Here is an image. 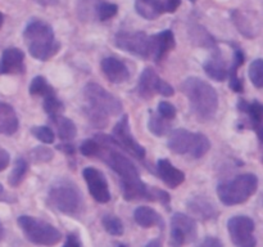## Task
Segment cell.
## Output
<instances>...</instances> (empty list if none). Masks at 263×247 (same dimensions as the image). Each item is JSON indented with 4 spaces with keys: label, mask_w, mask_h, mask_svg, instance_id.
I'll use <instances>...</instances> for the list:
<instances>
[{
    "label": "cell",
    "mask_w": 263,
    "mask_h": 247,
    "mask_svg": "<svg viewBox=\"0 0 263 247\" xmlns=\"http://www.w3.org/2000/svg\"><path fill=\"white\" fill-rule=\"evenodd\" d=\"M95 140L99 144L97 156L100 157L118 177L121 178L123 187V197L127 201L134 200H152V189H148L145 183L139 177L135 165L126 156L116 149L118 147L112 136L99 135L95 136Z\"/></svg>",
    "instance_id": "cell-1"
},
{
    "label": "cell",
    "mask_w": 263,
    "mask_h": 247,
    "mask_svg": "<svg viewBox=\"0 0 263 247\" xmlns=\"http://www.w3.org/2000/svg\"><path fill=\"white\" fill-rule=\"evenodd\" d=\"M23 39L30 56L39 61H48L55 56L61 48L51 26L41 20L31 21L26 26Z\"/></svg>",
    "instance_id": "cell-2"
},
{
    "label": "cell",
    "mask_w": 263,
    "mask_h": 247,
    "mask_svg": "<svg viewBox=\"0 0 263 247\" xmlns=\"http://www.w3.org/2000/svg\"><path fill=\"white\" fill-rule=\"evenodd\" d=\"M195 115L202 120H210L218 108V95L215 87L199 77H189L181 85Z\"/></svg>",
    "instance_id": "cell-3"
},
{
    "label": "cell",
    "mask_w": 263,
    "mask_h": 247,
    "mask_svg": "<svg viewBox=\"0 0 263 247\" xmlns=\"http://www.w3.org/2000/svg\"><path fill=\"white\" fill-rule=\"evenodd\" d=\"M258 188V178L254 174H241L233 180L221 183L217 187V195L221 202L226 206L243 203Z\"/></svg>",
    "instance_id": "cell-4"
},
{
    "label": "cell",
    "mask_w": 263,
    "mask_h": 247,
    "mask_svg": "<svg viewBox=\"0 0 263 247\" xmlns=\"http://www.w3.org/2000/svg\"><path fill=\"white\" fill-rule=\"evenodd\" d=\"M168 148L177 154H189L194 158H200L210 151L211 142L202 133L177 129L170 134Z\"/></svg>",
    "instance_id": "cell-5"
},
{
    "label": "cell",
    "mask_w": 263,
    "mask_h": 247,
    "mask_svg": "<svg viewBox=\"0 0 263 247\" xmlns=\"http://www.w3.org/2000/svg\"><path fill=\"white\" fill-rule=\"evenodd\" d=\"M18 224L22 228L26 238L35 244L41 246H54L62 238V234L55 226L45 223L43 220L32 218L28 215H22L18 218Z\"/></svg>",
    "instance_id": "cell-6"
},
{
    "label": "cell",
    "mask_w": 263,
    "mask_h": 247,
    "mask_svg": "<svg viewBox=\"0 0 263 247\" xmlns=\"http://www.w3.org/2000/svg\"><path fill=\"white\" fill-rule=\"evenodd\" d=\"M49 202L66 215L77 216L81 214L84 201L80 190L69 183H61L51 187L49 192Z\"/></svg>",
    "instance_id": "cell-7"
},
{
    "label": "cell",
    "mask_w": 263,
    "mask_h": 247,
    "mask_svg": "<svg viewBox=\"0 0 263 247\" xmlns=\"http://www.w3.org/2000/svg\"><path fill=\"white\" fill-rule=\"evenodd\" d=\"M84 95L89 102V107L104 113L105 116H118L123 112L121 100L95 82H89L84 87Z\"/></svg>",
    "instance_id": "cell-8"
},
{
    "label": "cell",
    "mask_w": 263,
    "mask_h": 247,
    "mask_svg": "<svg viewBox=\"0 0 263 247\" xmlns=\"http://www.w3.org/2000/svg\"><path fill=\"white\" fill-rule=\"evenodd\" d=\"M115 44L117 48L134 54L140 58L151 59L152 41L151 36L143 31L138 32H118L115 38Z\"/></svg>",
    "instance_id": "cell-9"
},
{
    "label": "cell",
    "mask_w": 263,
    "mask_h": 247,
    "mask_svg": "<svg viewBox=\"0 0 263 247\" xmlns=\"http://www.w3.org/2000/svg\"><path fill=\"white\" fill-rule=\"evenodd\" d=\"M198 236L197 223L190 216L176 213L171 219V239L172 247H181L184 244L194 242Z\"/></svg>",
    "instance_id": "cell-10"
},
{
    "label": "cell",
    "mask_w": 263,
    "mask_h": 247,
    "mask_svg": "<svg viewBox=\"0 0 263 247\" xmlns=\"http://www.w3.org/2000/svg\"><path fill=\"white\" fill-rule=\"evenodd\" d=\"M256 224L249 216H233L228 221V229L231 241L238 247H256L254 237Z\"/></svg>",
    "instance_id": "cell-11"
},
{
    "label": "cell",
    "mask_w": 263,
    "mask_h": 247,
    "mask_svg": "<svg viewBox=\"0 0 263 247\" xmlns=\"http://www.w3.org/2000/svg\"><path fill=\"white\" fill-rule=\"evenodd\" d=\"M138 93L144 99H149L156 93L163 95V97H171V95H174L175 90L168 82L162 80L153 68L148 67V68L144 69L140 79H139Z\"/></svg>",
    "instance_id": "cell-12"
},
{
    "label": "cell",
    "mask_w": 263,
    "mask_h": 247,
    "mask_svg": "<svg viewBox=\"0 0 263 247\" xmlns=\"http://www.w3.org/2000/svg\"><path fill=\"white\" fill-rule=\"evenodd\" d=\"M112 138L118 147L123 148L126 152L133 154V156L138 157L140 160L145 157V148L141 144H139L138 140L131 134L127 115H123L122 118L116 123V126L113 128Z\"/></svg>",
    "instance_id": "cell-13"
},
{
    "label": "cell",
    "mask_w": 263,
    "mask_h": 247,
    "mask_svg": "<svg viewBox=\"0 0 263 247\" xmlns=\"http://www.w3.org/2000/svg\"><path fill=\"white\" fill-rule=\"evenodd\" d=\"M181 0H136V12L146 20H156L163 13H175Z\"/></svg>",
    "instance_id": "cell-14"
},
{
    "label": "cell",
    "mask_w": 263,
    "mask_h": 247,
    "mask_svg": "<svg viewBox=\"0 0 263 247\" xmlns=\"http://www.w3.org/2000/svg\"><path fill=\"white\" fill-rule=\"evenodd\" d=\"M84 179L86 182L87 188L91 193L92 198L100 203H105L110 200L109 187L105 179L104 174L95 167H86L84 169Z\"/></svg>",
    "instance_id": "cell-15"
},
{
    "label": "cell",
    "mask_w": 263,
    "mask_h": 247,
    "mask_svg": "<svg viewBox=\"0 0 263 247\" xmlns=\"http://www.w3.org/2000/svg\"><path fill=\"white\" fill-rule=\"evenodd\" d=\"M152 41V51L151 59L159 62L164 58L170 50L175 48L176 41H175V35L171 30H164L162 32L151 35Z\"/></svg>",
    "instance_id": "cell-16"
},
{
    "label": "cell",
    "mask_w": 263,
    "mask_h": 247,
    "mask_svg": "<svg viewBox=\"0 0 263 247\" xmlns=\"http://www.w3.org/2000/svg\"><path fill=\"white\" fill-rule=\"evenodd\" d=\"M25 72V53L21 49L9 48L3 51L0 74L12 75Z\"/></svg>",
    "instance_id": "cell-17"
},
{
    "label": "cell",
    "mask_w": 263,
    "mask_h": 247,
    "mask_svg": "<svg viewBox=\"0 0 263 247\" xmlns=\"http://www.w3.org/2000/svg\"><path fill=\"white\" fill-rule=\"evenodd\" d=\"M102 69L105 77L113 84H122L130 79V71L122 61L108 57L102 61Z\"/></svg>",
    "instance_id": "cell-18"
},
{
    "label": "cell",
    "mask_w": 263,
    "mask_h": 247,
    "mask_svg": "<svg viewBox=\"0 0 263 247\" xmlns=\"http://www.w3.org/2000/svg\"><path fill=\"white\" fill-rule=\"evenodd\" d=\"M187 210L199 220H211V219H216L218 215L215 203L211 202L208 198L202 197V196H197V197L189 200Z\"/></svg>",
    "instance_id": "cell-19"
},
{
    "label": "cell",
    "mask_w": 263,
    "mask_h": 247,
    "mask_svg": "<svg viewBox=\"0 0 263 247\" xmlns=\"http://www.w3.org/2000/svg\"><path fill=\"white\" fill-rule=\"evenodd\" d=\"M157 171L158 177L163 180L166 185L170 188H177L180 184H182L185 180V174L181 170L176 169L168 160L162 158L157 162Z\"/></svg>",
    "instance_id": "cell-20"
},
{
    "label": "cell",
    "mask_w": 263,
    "mask_h": 247,
    "mask_svg": "<svg viewBox=\"0 0 263 247\" xmlns=\"http://www.w3.org/2000/svg\"><path fill=\"white\" fill-rule=\"evenodd\" d=\"M238 108L240 112L246 113L248 116V120L251 122V128L254 129L261 138V128H262V117H263V107L258 100H253L252 103L240 100L238 104Z\"/></svg>",
    "instance_id": "cell-21"
},
{
    "label": "cell",
    "mask_w": 263,
    "mask_h": 247,
    "mask_svg": "<svg viewBox=\"0 0 263 247\" xmlns=\"http://www.w3.org/2000/svg\"><path fill=\"white\" fill-rule=\"evenodd\" d=\"M203 67H204L205 74L217 81H223L229 76V68L220 50H216Z\"/></svg>",
    "instance_id": "cell-22"
},
{
    "label": "cell",
    "mask_w": 263,
    "mask_h": 247,
    "mask_svg": "<svg viewBox=\"0 0 263 247\" xmlns=\"http://www.w3.org/2000/svg\"><path fill=\"white\" fill-rule=\"evenodd\" d=\"M18 117L12 105L0 102V134L13 135L18 130Z\"/></svg>",
    "instance_id": "cell-23"
},
{
    "label": "cell",
    "mask_w": 263,
    "mask_h": 247,
    "mask_svg": "<svg viewBox=\"0 0 263 247\" xmlns=\"http://www.w3.org/2000/svg\"><path fill=\"white\" fill-rule=\"evenodd\" d=\"M134 219L143 228H151L154 225H158L159 228L164 226L163 219L161 218V215L154 208L148 207V206H140L136 208L134 213Z\"/></svg>",
    "instance_id": "cell-24"
},
{
    "label": "cell",
    "mask_w": 263,
    "mask_h": 247,
    "mask_svg": "<svg viewBox=\"0 0 263 247\" xmlns=\"http://www.w3.org/2000/svg\"><path fill=\"white\" fill-rule=\"evenodd\" d=\"M231 17H233L234 23L236 25V27L239 28L243 35H246L247 38H256L259 32V28L254 26V21H251V18L247 17L246 14H243L241 12H239L238 9H235L234 12H231Z\"/></svg>",
    "instance_id": "cell-25"
},
{
    "label": "cell",
    "mask_w": 263,
    "mask_h": 247,
    "mask_svg": "<svg viewBox=\"0 0 263 247\" xmlns=\"http://www.w3.org/2000/svg\"><path fill=\"white\" fill-rule=\"evenodd\" d=\"M244 63V53L240 49H236L234 54V62L229 68V75H230V87L236 93L243 92V80L238 76L239 67L243 66Z\"/></svg>",
    "instance_id": "cell-26"
},
{
    "label": "cell",
    "mask_w": 263,
    "mask_h": 247,
    "mask_svg": "<svg viewBox=\"0 0 263 247\" xmlns=\"http://www.w3.org/2000/svg\"><path fill=\"white\" fill-rule=\"evenodd\" d=\"M51 121L55 125L57 131H58V136L62 140H72L76 136L77 129L72 120L63 117V116H58V117L53 118Z\"/></svg>",
    "instance_id": "cell-27"
},
{
    "label": "cell",
    "mask_w": 263,
    "mask_h": 247,
    "mask_svg": "<svg viewBox=\"0 0 263 247\" xmlns=\"http://www.w3.org/2000/svg\"><path fill=\"white\" fill-rule=\"evenodd\" d=\"M148 129L156 136H162L170 133V130H171V123H170L168 120H164L159 115H156V113L152 112V115L149 116Z\"/></svg>",
    "instance_id": "cell-28"
},
{
    "label": "cell",
    "mask_w": 263,
    "mask_h": 247,
    "mask_svg": "<svg viewBox=\"0 0 263 247\" xmlns=\"http://www.w3.org/2000/svg\"><path fill=\"white\" fill-rule=\"evenodd\" d=\"M30 94L31 95H41V97H49V95L55 94L53 86L49 84L43 76H36L30 85Z\"/></svg>",
    "instance_id": "cell-29"
},
{
    "label": "cell",
    "mask_w": 263,
    "mask_h": 247,
    "mask_svg": "<svg viewBox=\"0 0 263 247\" xmlns=\"http://www.w3.org/2000/svg\"><path fill=\"white\" fill-rule=\"evenodd\" d=\"M28 171V164L25 158H18L15 161L14 169H13L12 174L9 177V184L12 187H18L23 179L26 178V174Z\"/></svg>",
    "instance_id": "cell-30"
},
{
    "label": "cell",
    "mask_w": 263,
    "mask_h": 247,
    "mask_svg": "<svg viewBox=\"0 0 263 247\" xmlns=\"http://www.w3.org/2000/svg\"><path fill=\"white\" fill-rule=\"evenodd\" d=\"M44 110L48 113L49 117L53 120V118L58 117V116H62V113L64 111V105L55 97V94H53L49 95V97H45V100H44Z\"/></svg>",
    "instance_id": "cell-31"
},
{
    "label": "cell",
    "mask_w": 263,
    "mask_h": 247,
    "mask_svg": "<svg viewBox=\"0 0 263 247\" xmlns=\"http://www.w3.org/2000/svg\"><path fill=\"white\" fill-rule=\"evenodd\" d=\"M118 12V7L112 3H108L105 0H98L97 4V18L99 21H108L115 17Z\"/></svg>",
    "instance_id": "cell-32"
},
{
    "label": "cell",
    "mask_w": 263,
    "mask_h": 247,
    "mask_svg": "<svg viewBox=\"0 0 263 247\" xmlns=\"http://www.w3.org/2000/svg\"><path fill=\"white\" fill-rule=\"evenodd\" d=\"M190 35H192L194 43H197L198 45L202 46H213L215 45V40H213L212 36L208 33V31H205L202 26H193L192 30H190Z\"/></svg>",
    "instance_id": "cell-33"
},
{
    "label": "cell",
    "mask_w": 263,
    "mask_h": 247,
    "mask_svg": "<svg viewBox=\"0 0 263 247\" xmlns=\"http://www.w3.org/2000/svg\"><path fill=\"white\" fill-rule=\"evenodd\" d=\"M103 226L112 236H122L123 232H125L122 221L115 215H105L103 218Z\"/></svg>",
    "instance_id": "cell-34"
},
{
    "label": "cell",
    "mask_w": 263,
    "mask_h": 247,
    "mask_svg": "<svg viewBox=\"0 0 263 247\" xmlns=\"http://www.w3.org/2000/svg\"><path fill=\"white\" fill-rule=\"evenodd\" d=\"M249 77L252 82L256 85L258 89L263 86V61L261 58L256 59L249 66Z\"/></svg>",
    "instance_id": "cell-35"
},
{
    "label": "cell",
    "mask_w": 263,
    "mask_h": 247,
    "mask_svg": "<svg viewBox=\"0 0 263 247\" xmlns=\"http://www.w3.org/2000/svg\"><path fill=\"white\" fill-rule=\"evenodd\" d=\"M31 133L33 134L36 139H39V140L45 144L54 143V139H55V134L48 126H33L31 129Z\"/></svg>",
    "instance_id": "cell-36"
},
{
    "label": "cell",
    "mask_w": 263,
    "mask_h": 247,
    "mask_svg": "<svg viewBox=\"0 0 263 247\" xmlns=\"http://www.w3.org/2000/svg\"><path fill=\"white\" fill-rule=\"evenodd\" d=\"M30 156L35 162H48L53 158L54 153L50 148H48V147L39 146L31 151Z\"/></svg>",
    "instance_id": "cell-37"
},
{
    "label": "cell",
    "mask_w": 263,
    "mask_h": 247,
    "mask_svg": "<svg viewBox=\"0 0 263 247\" xmlns=\"http://www.w3.org/2000/svg\"><path fill=\"white\" fill-rule=\"evenodd\" d=\"M87 116H89V120L91 121V123L97 128H105L107 126V116L104 113L99 112V111L94 110V108L89 107L86 110Z\"/></svg>",
    "instance_id": "cell-38"
},
{
    "label": "cell",
    "mask_w": 263,
    "mask_h": 247,
    "mask_svg": "<svg viewBox=\"0 0 263 247\" xmlns=\"http://www.w3.org/2000/svg\"><path fill=\"white\" fill-rule=\"evenodd\" d=\"M176 107H175L174 104H171V103L161 102L158 104V115L161 116V117H163L164 120H174V118L176 117Z\"/></svg>",
    "instance_id": "cell-39"
},
{
    "label": "cell",
    "mask_w": 263,
    "mask_h": 247,
    "mask_svg": "<svg viewBox=\"0 0 263 247\" xmlns=\"http://www.w3.org/2000/svg\"><path fill=\"white\" fill-rule=\"evenodd\" d=\"M98 149H99V144H98L97 140H91V139H90V140H85L84 143L81 144V147H80L81 153L86 157L97 156Z\"/></svg>",
    "instance_id": "cell-40"
},
{
    "label": "cell",
    "mask_w": 263,
    "mask_h": 247,
    "mask_svg": "<svg viewBox=\"0 0 263 247\" xmlns=\"http://www.w3.org/2000/svg\"><path fill=\"white\" fill-rule=\"evenodd\" d=\"M197 247H222V244H221L220 239H217L216 237H207Z\"/></svg>",
    "instance_id": "cell-41"
},
{
    "label": "cell",
    "mask_w": 263,
    "mask_h": 247,
    "mask_svg": "<svg viewBox=\"0 0 263 247\" xmlns=\"http://www.w3.org/2000/svg\"><path fill=\"white\" fill-rule=\"evenodd\" d=\"M9 161H10L9 153H8L5 149L0 148V171L7 169L8 165H9Z\"/></svg>",
    "instance_id": "cell-42"
},
{
    "label": "cell",
    "mask_w": 263,
    "mask_h": 247,
    "mask_svg": "<svg viewBox=\"0 0 263 247\" xmlns=\"http://www.w3.org/2000/svg\"><path fill=\"white\" fill-rule=\"evenodd\" d=\"M63 247H81L79 237L73 233L68 234V236H67V239H66V243H64Z\"/></svg>",
    "instance_id": "cell-43"
},
{
    "label": "cell",
    "mask_w": 263,
    "mask_h": 247,
    "mask_svg": "<svg viewBox=\"0 0 263 247\" xmlns=\"http://www.w3.org/2000/svg\"><path fill=\"white\" fill-rule=\"evenodd\" d=\"M14 201H15V198L8 195V193L5 192L4 187L0 184V202H14Z\"/></svg>",
    "instance_id": "cell-44"
},
{
    "label": "cell",
    "mask_w": 263,
    "mask_h": 247,
    "mask_svg": "<svg viewBox=\"0 0 263 247\" xmlns=\"http://www.w3.org/2000/svg\"><path fill=\"white\" fill-rule=\"evenodd\" d=\"M59 149L64 152L66 154H73L74 153V147L72 144H62V146H58Z\"/></svg>",
    "instance_id": "cell-45"
},
{
    "label": "cell",
    "mask_w": 263,
    "mask_h": 247,
    "mask_svg": "<svg viewBox=\"0 0 263 247\" xmlns=\"http://www.w3.org/2000/svg\"><path fill=\"white\" fill-rule=\"evenodd\" d=\"M146 247H162V241H161V238L152 239V241L149 242L148 244H146Z\"/></svg>",
    "instance_id": "cell-46"
},
{
    "label": "cell",
    "mask_w": 263,
    "mask_h": 247,
    "mask_svg": "<svg viewBox=\"0 0 263 247\" xmlns=\"http://www.w3.org/2000/svg\"><path fill=\"white\" fill-rule=\"evenodd\" d=\"M3 237H4V229H3V225L0 224V241L3 239Z\"/></svg>",
    "instance_id": "cell-47"
},
{
    "label": "cell",
    "mask_w": 263,
    "mask_h": 247,
    "mask_svg": "<svg viewBox=\"0 0 263 247\" xmlns=\"http://www.w3.org/2000/svg\"><path fill=\"white\" fill-rule=\"evenodd\" d=\"M3 22H4V15H3L2 13H0V28H2V26H3Z\"/></svg>",
    "instance_id": "cell-48"
},
{
    "label": "cell",
    "mask_w": 263,
    "mask_h": 247,
    "mask_svg": "<svg viewBox=\"0 0 263 247\" xmlns=\"http://www.w3.org/2000/svg\"><path fill=\"white\" fill-rule=\"evenodd\" d=\"M118 247H126V246H125V244H120V246H118Z\"/></svg>",
    "instance_id": "cell-49"
},
{
    "label": "cell",
    "mask_w": 263,
    "mask_h": 247,
    "mask_svg": "<svg viewBox=\"0 0 263 247\" xmlns=\"http://www.w3.org/2000/svg\"><path fill=\"white\" fill-rule=\"evenodd\" d=\"M190 2H197V0H190Z\"/></svg>",
    "instance_id": "cell-50"
}]
</instances>
